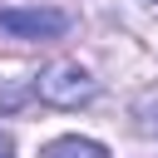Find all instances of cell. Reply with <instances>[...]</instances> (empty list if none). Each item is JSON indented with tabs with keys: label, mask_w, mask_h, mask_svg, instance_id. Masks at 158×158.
I'll list each match as a JSON object with an SVG mask.
<instances>
[{
	"label": "cell",
	"mask_w": 158,
	"mask_h": 158,
	"mask_svg": "<svg viewBox=\"0 0 158 158\" xmlns=\"http://www.w3.org/2000/svg\"><path fill=\"white\" fill-rule=\"evenodd\" d=\"M35 94H40L44 104H54V109H79V104H89V99L99 94V79H94L79 59H54V64L35 79Z\"/></svg>",
	"instance_id": "obj_1"
},
{
	"label": "cell",
	"mask_w": 158,
	"mask_h": 158,
	"mask_svg": "<svg viewBox=\"0 0 158 158\" xmlns=\"http://www.w3.org/2000/svg\"><path fill=\"white\" fill-rule=\"evenodd\" d=\"M0 30H10L20 40H54V35L69 30V15L64 10H49V5H30V10L0 5Z\"/></svg>",
	"instance_id": "obj_2"
},
{
	"label": "cell",
	"mask_w": 158,
	"mask_h": 158,
	"mask_svg": "<svg viewBox=\"0 0 158 158\" xmlns=\"http://www.w3.org/2000/svg\"><path fill=\"white\" fill-rule=\"evenodd\" d=\"M40 158H109L104 153V143H94V138H79V133H69V138H54Z\"/></svg>",
	"instance_id": "obj_3"
},
{
	"label": "cell",
	"mask_w": 158,
	"mask_h": 158,
	"mask_svg": "<svg viewBox=\"0 0 158 158\" xmlns=\"http://www.w3.org/2000/svg\"><path fill=\"white\" fill-rule=\"evenodd\" d=\"M0 158H10V138L5 133H0Z\"/></svg>",
	"instance_id": "obj_4"
}]
</instances>
